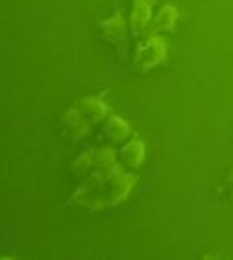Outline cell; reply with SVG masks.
<instances>
[{
  "label": "cell",
  "instance_id": "obj_4",
  "mask_svg": "<svg viewBox=\"0 0 233 260\" xmlns=\"http://www.w3.org/2000/svg\"><path fill=\"white\" fill-rule=\"evenodd\" d=\"M58 128H60L64 138H68L70 142H78V140H82L84 136H88L91 124L84 119V115L78 111L76 105H72V107L62 115V119L58 122Z\"/></svg>",
  "mask_w": 233,
  "mask_h": 260
},
{
  "label": "cell",
  "instance_id": "obj_1",
  "mask_svg": "<svg viewBox=\"0 0 233 260\" xmlns=\"http://www.w3.org/2000/svg\"><path fill=\"white\" fill-rule=\"evenodd\" d=\"M136 177L122 173L119 167L105 169V171H93L86 177V181L80 184L72 202H78L89 210H103L119 204L126 198L134 186Z\"/></svg>",
  "mask_w": 233,
  "mask_h": 260
},
{
  "label": "cell",
  "instance_id": "obj_5",
  "mask_svg": "<svg viewBox=\"0 0 233 260\" xmlns=\"http://www.w3.org/2000/svg\"><path fill=\"white\" fill-rule=\"evenodd\" d=\"M152 6L154 0H132V12H130V20H128V27L132 37L140 39L146 33H150V25H152Z\"/></svg>",
  "mask_w": 233,
  "mask_h": 260
},
{
  "label": "cell",
  "instance_id": "obj_6",
  "mask_svg": "<svg viewBox=\"0 0 233 260\" xmlns=\"http://www.w3.org/2000/svg\"><path fill=\"white\" fill-rule=\"evenodd\" d=\"M74 105H76V109L84 115V119L88 120L91 126L103 124V120L109 117V107H107L105 101L101 98H97V95L80 98Z\"/></svg>",
  "mask_w": 233,
  "mask_h": 260
},
{
  "label": "cell",
  "instance_id": "obj_3",
  "mask_svg": "<svg viewBox=\"0 0 233 260\" xmlns=\"http://www.w3.org/2000/svg\"><path fill=\"white\" fill-rule=\"evenodd\" d=\"M128 31H130V27H128L124 16L119 10L115 12L111 18L101 20L97 23V35L101 37V41L105 45H109V47H121V45H124L126 37H128Z\"/></svg>",
  "mask_w": 233,
  "mask_h": 260
},
{
  "label": "cell",
  "instance_id": "obj_9",
  "mask_svg": "<svg viewBox=\"0 0 233 260\" xmlns=\"http://www.w3.org/2000/svg\"><path fill=\"white\" fill-rule=\"evenodd\" d=\"M144 155H146L144 142L138 140V138L128 140L121 150H119V159H121V163L128 165V167H132V169H138V167L142 165Z\"/></svg>",
  "mask_w": 233,
  "mask_h": 260
},
{
  "label": "cell",
  "instance_id": "obj_2",
  "mask_svg": "<svg viewBox=\"0 0 233 260\" xmlns=\"http://www.w3.org/2000/svg\"><path fill=\"white\" fill-rule=\"evenodd\" d=\"M167 56V43L165 39L157 33H146L136 41L132 54V66L136 72L146 74L152 68L159 66Z\"/></svg>",
  "mask_w": 233,
  "mask_h": 260
},
{
  "label": "cell",
  "instance_id": "obj_8",
  "mask_svg": "<svg viewBox=\"0 0 233 260\" xmlns=\"http://www.w3.org/2000/svg\"><path fill=\"white\" fill-rule=\"evenodd\" d=\"M177 16H179L177 8H175L171 2L163 4V6L159 8V12L154 16V20H152L150 33H157V35H161V33L173 31L175 22H177Z\"/></svg>",
  "mask_w": 233,
  "mask_h": 260
},
{
  "label": "cell",
  "instance_id": "obj_7",
  "mask_svg": "<svg viewBox=\"0 0 233 260\" xmlns=\"http://www.w3.org/2000/svg\"><path fill=\"white\" fill-rule=\"evenodd\" d=\"M101 132H103L101 136L109 142V144H122V142L130 136V126L121 117L111 115V117H107V119L103 120Z\"/></svg>",
  "mask_w": 233,
  "mask_h": 260
},
{
  "label": "cell",
  "instance_id": "obj_10",
  "mask_svg": "<svg viewBox=\"0 0 233 260\" xmlns=\"http://www.w3.org/2000/svg\"><path fill=\"white\" fill-rule=\"evenodd\" d=\"M223 186H225V190H227V194L233 198V171L229 175H227V179H225V183H223Z\"/></svg>",
  "mask_w": 233,
  "mask_h": 260
}]
</instances>
